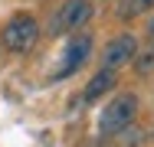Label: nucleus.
Masks as SVG:
<instances>
[{"mask_svg": "<svg viewBox=\"0 0 154 147\" xmlns=\"http://www.w3.org/2000/svg\"><path fill=\"white\" fill-rule=\"evenodd\" d=\"M36 39H39V23H36V16H30V13L10 16L7 26H3V33H0V43L10 52H30L33 46H36Z\"/></svg>", "mask_w": 154, "mask_h": 147, "instance_id": "2", "label": "nucleus"}, {"mask_svg": "<svg viewBox=\"0 0 154 147\" xmlns=\"http://www.w3.org/2000/svg\"><path fill=\"white\" fill-rule=\"evenodd\" d=\"M134 118H138V95L134 92H122V95H115L102 108V115H98V134L102 137H115V134H122L125 128H131Z\"/></svg>", "mask_w": 154, "mask_h": 147, "instance_id": "1", "label": "nucleus"}, {"mask_svg": "<svg viewBox=\"0 0 154 147\" xmlns=\"http://www.w3.org/2000/svg\"><path fill=\"white\" fill-rule=\"evenodd\" d=\"M115 85H118V75H115V69H105V65H102V69L95 72L92 79H89V85L82 88V105H95L98 98H105V95H108Z\"/></svg>", "mask_w": 154, "mask_h": 147, "instance_id": "6", "label": "nucleus"}, {"mask_svg": "<svg viewBox=\"0 0 154 147\" xmlns=\"http://www.w3.org/2000/svg\"><path fill=\"white\" fill-rule=\"evenodd\" d=\"M92 20V3L89 0H66L49 20V36H66L75 33L79 26H85Z\"/></svg>", "mask_w": 154, "mask_h": 147, "instance_id": "3", "label": "nucleus"}, {"mask_svg": "<svg viewBox=\"0 0 154 147\" xmlns=\"http://www.w3.org/2000/svg\"><path fill=\"white\" fill-rule=\"evenodd\" d=\"M151 10H154V0H118L115 16H118L122 23H131V20H138L141 13H151Z\"/></svg>", "mask_w": 154, "mask_h": 147, "instance_id": "7", "label": "nucleus"}, {"mask_svg": "<svg viewBox=\"0 0 154 147\" xmlns=\"http://www.w3.org/2000/svg\"><path fill=\"white\" fill-rule=\"evenodd\" d=\"M148 36L154 39V16H151V23H148Z\"/></svg>", "mask_w": 154, "mask_h": 147, "instance_id": "8", "label": "nucleus"}, {"mask_svg": "<svg viewBox=\"0 0 154 147\" xmlns=\"http://www.w3.org/2000/svg\"><path fill=\"white\" fill-rule=\"evenodd\" d=\"M92 36L89 33H79L75 29V36L66 43V49H62V62H59V69L53 72V79L56 82H62V79H69V75H75L85 62H89V56H92Z\"/></svg>", "mask_w": 154, "mask_h": 147, "instance_id": "4", "label": "nucleus"}, {"mask_svg": "<svg viewBox=\"0 0 154 147\" xmlns=\"http://www.w3.org/2000/svg\"><path fill=\"white\" fill-rule=\"evenodd\" d=\"M134 59H138V39H134L131 33H118V36L108 39L105 49H102V65H105V69H122V65L134 62Z\"/></svg>", "mask_w": 154, "mask_h": 147, "instance_id": "5", "label": "nucleus"}]
</instances>
